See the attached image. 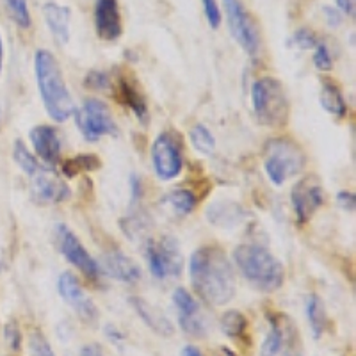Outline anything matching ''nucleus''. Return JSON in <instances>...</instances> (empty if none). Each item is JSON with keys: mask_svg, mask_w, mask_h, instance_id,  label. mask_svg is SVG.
<instances>
[{"mask_svg": "<svg viewBox=\"0 0 356 356\" xmlns=\"http://www.w3.org/2000/svg\"><path fill=\"white\" fill-rule=\"evenodd\" d=\"M189 276L191 285L205 303L212 307H222L234 300V267L219 248H198L191 255Z\"/></svg>", "mask_w": 356, "mask_h": 356, "instance_id": "nucleus-1", "label": "nucleus"}, {"mask_svg": "<svg viewBox=\"0 0 356 356\" xmlns=\"http://www.w3.org/2000/svg\"><path fill=\"white\" fill-rule=\"evenodd\" d=\"M34 73L40 88L43 106L54 122H66L75 113V104L66 88L61 66L56 56L49 50L40 49L34 56Z\"/></svg>", "mask_w": 356, "mask_h": 356, "instance_id": "nucleus-2", "label": "nucleus"}, {"mask_svg": "<svg viewBox=\"0 0 356 356\" xmlns=\"http://www.w3.org/2000/svg\"><path fill=\"white\" fill-rule=\"evenodd\" d=\"M234 262L248 284L253 285L257 291L275 292L284 285V264L266 248L241 244L234 251Z\"/></svg>", "mask_w": 356, "mask_h": 356, "instance_id": "nucleus-3", "label": "nucleus"}, {"mask_svg": "<svg viewBox=\"0 0 356 356\" xmlns=\"http://www.w3.org/2000/svg\"><path fill=\"white\" fill-rule=\"evenodd\" d=\"M251 104L262 125L282 127L289 120V100L284 84L275 77H262L251 88Z\"/></svg>", "mask_w": 356, "mask_h": 356, "instance_id": "nucleus-4", "label": "nucleus"}, {"mask_svg": "<svg viewBox=\"0 0 356 356\" xmlns=\"http://www.w3.org/2000/svg\"><path fill=\"white\" fill-rule=\"evenodd\" d=\"M307 157L294 141L287 138H276L266 145L264 170L267 178L275 186H284L289 178L300 175L305 170Z\"/></svg>", "mask_w": 356, "mask_h": 356, "instance_id": "nucleus-5", "label": "nucleus"}, {"mask_svg": "<svg viewBox=\"0 0 356 356\" xmlns=\"http://www.w3.org/2000/svg\"><path fill=\"white\" fill-rule=\"evenodd\" d=\"M227 13L228 29L232 38L241 44L248 56H257L260 52V34L255 22L243 6L241 0H222Z\"/></svg>", "mask_w": 356, "mask_h": 356, "instance_id": "nucleus-6", "label": "nucleus"}, {"mask_svg": "<svg viewBox=\"0 0 356 356\" xmlns=\"http://www.w3.org/2000/svg\"><path fill=\"white\" fill-rule=\"evenodd\" d=\"M146 260H148L150 273L157 280L175 278L182 273V255L178 251V244L171 237L148 241Z\"/></svg>", "mask_w": 356, "mask_h": 356, "instance_id": "nucleus-7", "label": "nucleus"}, {"mask_svg": "<svg viewBox=\"0 0 356 356\" xmlns=\"http://www.w3.org/2000/svg\"><path fill=\"white\" fill-rule=\"evenodd\" d=\"M75 122L79 130L82 132L88 141H98L100 138L113 134L116 130L114 118L111 114L109 107L98 98H88L82 104L81 109L75 113Z\"/></svg>", "mask_w": 356, "mask_h": 356, "instance_id": "nucleus-8", "label": "nucleus"}, {"mask_svg": "<svg viewBox=\"0 0 356 356\" xmlns=\"http://www.w3.org/2000/svg\"><path fill=\"white\" fill-rule=\"evenodd\" d=\"M260 356H301L298 335L287 317L278 314L269 321V332L260 346Z\"/></svg>", "mask_w": 356, "mask_h": 356, "instance_id": "nucleus-9", "label": "nucleus"}, {"mask_svg": "<svg viewBox=\"0 0 356 356\" xmlns=\"http://www.w3.org/2000/svg\"><path fill=\"white\" fill-rule=\"evenodd\" d=\"M57 241H59V250L66 257V260L77 267L89 282L100 280V264L89 255L84 244L77 239V235L73 234L66 225H57Z\"/></svg>", "mask_w": 356, "mask_h": 356, "instance_id": "nucleus-10", "label": "nucleus"}, {"mask_svg": "<svg viewBox=\"0 0 356 356\" xmlns=\"http://www.w3.org/2000/svg\"><path fill=\"white\" fill-rule=\"evenodd\" d=\"M152 162L161 180H173L180 175L184 166L182 148L173 134H161L152 146Z\"/></svg>", "mask_w": 356, "mask_h": 356, "instance_id": "nucleus-11", "label": "nucleus"}, {"mask_svg": "<svg viewBox=\"0 0 356 356\" xmlns=\"http://www.w3.org/2000/svg\"><path fill=\"white\" fill-rule=\"evenodd\" d=\"M291 203L300 222L310 221L324 203V189L316 175L305 177L294 184L291 193Z\"/></svg>", "mask_w": 356, "mask_h": 356, "instance_id": "nucleus-12", "label": "nucleus"}, {"mask_svg": "<svg viewBox=\"0 0 356 356\" xmlns=\"http://www.w3.org/2000/svg\"><path fill=\"white\" fill-rule=\"evenodd\" d=\"M57 289H59V296L63 300L73 308V312L81 317L84 323L95 324L98 321V308L93 303V300L89 298L84 292V289L81 287L79 280L75 278L73 273L65 271L59 276V282H57Z\"/></svg>", "mask_w": 356, "mask_h": 356, "instance_id": "nucleus-13", "label": "nucleus"}, {"mask_svg": "<svg viewBox=\"0 0 356 356\" xmlns=\"http://www.w3.org/2000/svg\"><path fill=\"white\" fill-rule=\"evenodd\" d=\"M31 187H33L34 196L44 203H65L72 196L68 184L52 168L41 166V164L31 175Z\"/></svg>", "mask_w": 356, "mask_h": 356, "instance_id": "nucleus-14", "label": "nucleus"}, {"mask_svg": "<svg viewBox=\"0 0 356 356\" xmlns=\"http://www.w3.org/2000/svg\"><path fill=\"white\" fill-rule=\"evenodd\" d=\"M173 303L178 312V323H180V328H182L186 333H189V335L198 337V339L205 337L207 335L205 319H203L198 301L193 298V294L182 287L177 289V291L173 292Z\"/></svg>", "mask_w": 356, "mask_h": 356, "instance_id": "nucleus-15", "label": "nucleus"}, {"mask_svg": "<svg viewBox=\"0 0 356 356\" xmlns=\"http://www.w3.org/2000/svg\"><path fill=\"white\" fill-rule=\"evenodd\" d=\"M95 27L100 40L116 41L123 34L122 13L118 0H97L95 2Z\"/></svg>", "mask_w": 356, "mask_h": 356, "instance_id": "nucleus-16", "label": "nucleus"}, {"mask_svg": "<svg viewBox=\"0 0 356 356\" xmlns=\"http://www.w3.org/2000/svg\"><path fill=\"white\" fill-rule=\"evenodd\" d=\"M31 143H33L34 152L41 161H44L49 166H56L61 162L63 146L59 134L50 125H38L31 130Z\"/></svg>", "mask_w": 356, "mask_h": 356, "instance_id": "nucleus-17", "label": "nucleus"}, {"mask_svg": "<svg viewBox=\"0 0 356 356\" xmlns=\"http://www.w3.org/2000/svg\"><path fill=\"white\" fill-rule=\"evenodd\" d=\"M207 219L219 228H235L241 222L246 221L248 212L244 211L239 203L230 202V200H219L209 205L207 209Z\"/></svg>", "mask_w": 356, "mask_h": 356, "instance_id": "nucleus-18", "label": "nucleus"}, {"mask_svg": "<svg viewBox=\"0 0 356 356\" xmlns=\"http://www.w3.org/2000/svg\"><path fill=\"white\" fill-rule=\"evenodd\" d=\"M102 264H104V271L107 275L113 276L118 282H123V284H136L141 278V269H139L138 264L120 251L107 253Z\"/></svg>", "mask_w": 356, "mask_h": 356, "instance_id": "nucleus-19", "label": "nucleus"}, {"mask_svg": "<svg viewBox=\"0 0 356 356\" xmlns=\"http://www.w3.org/2000/svg\"><path fill=\"white\" fill-rule=\"evenodd\" d=\"M43 17L44 22H47V27L50 29V33L56 38L57 43H68L72 11L66 6L57 4V2H47L43 6Z\"/></svg>", "mask_w": 356, "mask_h": 356, "instance_id": "nucleus-20", "label": "nucleus"}, {"mask_svg": "<svg viewBox=\"0 0 356 356\" xmlns=\"http://www.w3.org/2000/svg\"><path fill=\"white\" fill-rule=\"evenodd\" d=\"M130 305L134 307V310L138 312V316L141 317L143 323L148 326L150 330H154L157 335L161 337H171L175 333L173 324L168 321L166 316H162L161 312L150 305L146 300L139 298V296H132L130 298Z\"/></svg>", "mask_w": 356, "mask_h": 356, "instance_id": "nucleus-21", "label": "nucleus"}, {"mask_svg": "<svg viewBox=\"0 0 356 356\" xmlns=\"http://www.w3.org/2000/svg\"><path fill=\"white\" fill-rule=\"evenodd\" d=\"M319 102L326 113L333 114L337 118H342L348 113V106H346V100L340 93V89L330 81H324L323 86H321Z\"/></svg>", "mask_w": 356, "mask_h": 356, "instance_id": "nucleus-22", "label": "nucleus"}, {"mask_svg": "<svg viewBox=\"0 0 356 356\" xmlns=\"http://www.w3.org/2000/svg\"><path fill=\"white\" fill-rule=\"evenodd\" d=\"M118 89H120V100H122L123 104H127L141 122H145L146 116H148V107H146L145 98L139 93L138 88H136L130 81L122 77L118 81Z\"/></svg>", "mask_w": 356, "mask_h": 356, "instance_id": "nucleus-23", "label": "nucleus"}, {"mask_svg": "<svg viewBox=\"0 0 356 356\" xmlns=\"http://www.w3.org/2000/svg\"><path fill=\"white\" fill-rule=\"evenodd\" d=\"M305 314H307L308 324H310V330L314 333L316 339L323 337L324 330H326V323H328V317H326V310H324V303L319 296L310 294L305 305Z\"/></svg>", "mask_w": 356, "mask_h": 356, "instance_id": "nucleus-24", "label": "nucleus"}, {"mask_svg": "<svg viewBox=\"0 0 356 356\" xmlns=\"http://www.w3.org/2000/svg\"><path fill=\"white\" fill-rule=\"evenodd\" d=\"M162 202L166 203V205H170L175 211V214L178 216H187L189 212L195 211V207H196L195 195L187 189L171 191V193H168V195L164 196Z\"/></svg>", "mask_w": 356, "mask_h": 356, "instance_id": "nucleus-25", "label": "nucleus"}, {"mask_svg": "<svg viewBox=\"0 0 356 356\" xmlns=\"http://www.w3.org/2000/svg\"><path fill=\"white\" fill-rule=\"evenodd\" d=\"M221 330L230 339H241V337L246 335L248 319L244 317L243 312L228 310L221 317Z\"/></svg>", "mask_w": 356, "mask_h": 356, "instance_id": "nucleus-26", "label": "nucleus"}, {"mask_svg": "<svg viewBox=\"0 0 356 356\" xmlns=\"http://www.w3.org/2000/svg\"><path fill=\"white\" fill-rule=\"evenodd\" d=\"M189 139L195 150L203 155H211L216 150V139L205 125H195L189 132Z\"/></svg>", "mask_w": 356, "mask_h": 356, "instance_id": "nucleus-27", "label": "nucleus"}, {"mask_svg": "<svg viewBox=\"0 0 356 356\" xmlns=\"http://www.w3.org/2000/svg\"><path fill=\"white\" fill-rule=\"evenodd\" d=\"M97 168H100V159L97 155H79L63 164V170L68 177H75L81 171H93Z\"/></svg>", "mask_w": 356, "mask_h": 356, "instance_id": "nucleus-28", "label": "nucleus"}, {"mask_svg": "<svg viewBox=\"0 0 356 356\" xmlns=\"http://www.w3.org/2000/svg\"><path fill=\"white\" fill-rule=\"evenodd\" d=\"M8 4L9 15L15 20V24L20 29H29L33 25V17H31V11H29L27 0H6Z\"/></svg>", "mask_w": 356, "mask_h": 356, "instance_id": "nucleus-29", "label": "nucleus"}, {"mask_svg": "<svg viewBox=\"0 0 356 356\" xmlns=\"http://www.w3.org/2000/svg\"><path fill=\"white\" fill-rule=\"evenodd\" d=\"M13 157H15V161H17L18 166L22 168V171H24V173H27L29 177H31V175L38 170V166H40L38 159L27 150V146H25L22 141L15 143V148H13Z\"/></svg>", "mask_w": 356, "mask_h": 356, "instance_id": "nucleus-30", "label": "nucleus"}, {"mask_svg": "<svg viewBox=\"0 0 356 356\" xmlns=\"http://www.w3.org/2000/svg\"><path fill=\"white\" fill-rule=\"evenodd\" d=\"M29 351H31V356H56L52 346L41 332H34L29 337Z\"/></svg>", "mask_w": 356, "mask_h": 356, "instance_id": "nucleus-31", "label": "nucleus"}, {"mask_svg": "<svg viewBox=\"0 0 356 356\" xmlns=\"http://www.w3.org/2000/svg\"><path fill=\"white\" fill-rule=\"evenodd\" d=\"M314 65H316L317 70L321 72H330L333 68V59H332V54H330L328 47L319 41L316 44V52H314Z\"/></svg>", "mask_w": 356, "mask_h": 356, "instance_id": "nucleus-32", "label": "nucleus"}, {"mask_svg": "<svg viewBox=\"0 0 356 356\" xmlns=\"http://www.w3.org/2000/svg\"><path fill=\"white\" fill-rule=\"evenodd\" d=\"M292 43H294L296 47H300L301 50H308L316 49V44L319 43V40H317V36L312 33L310 29L303 27L300 29V31H296L294 36H292Z\"/></svg>", "mask_w": 356, "mask_h": 356, "instance_id": "nucleus-33", "label": "nucleus"}, {"mask_svg": "<svg viewBox=\"0 0 356 356\" xmlns=\"http://www.w3.org/2000/svg\"><path fill=\"white\" fill-rule=\"evenodd\" d=\"M203 13L212 29H218L221 25V9H219L218 0H202Z\"/></svg>", "mask_w": 356, "mask_h": 356, "instance_id": "nucleus-34", "label": "nucleus"}, {"mask_svg": "<svg viewBox=\"0 0 356 356\" xmlns=\"http://www.w3.org/2000/svg\"><path fill=\"white\" fill-rule=\"evenodd\" d=\"M4 333H6V342H8L9 348H11L13 351H18L22 346V332L20 328H18V324L9 323L8 326H6Z\"/></svg>", "mask_w": 356, "mask_h": 356, "instance_id": "nucleus-35", "label": "nucleus"}, {"mask_svg": "<svg viewBox=\"0 0 356 356\" xmlns=\"http://www.w3.org/2000/svg\"><path fill=\"white\" fill-rule=\"evenodd\" d=\"M337 202H339V205L342 207L344 211H355L356 198L351 191H340L339 195H337Z\"/></svg>", "mask_w": 356, "mask_h": 356, "instance_id": "nucleus-36", "label": "nucleus"}, {"mask_svg": "<svg viewBox=\"0 0 356 356\" xmlns=\"http://www.w3.org/2000/svg\"><path fill=\"white\" fill-rule=\"evenodd\" d=\"M88 86L91 88H106L107 86V75L100 72H93L88 75Z\"/></svg>", "mask_w": 356, "mask_h": 356, "instance_id": "nucleus-37", "label": "nucleus"}, {"mask_svg": "<svg viewBox=\"0 0 356 356\" xmlns=\"http://www.w3.org/2000/svg\"><path fill=\"white\" fill-rule=\"evenodd\" d=\"M337 6L342 13H346L349 18H355V8L356 0H337Z\"/></svg>", "mask_w": 356, "mask_h": 356, "instance_id": "nucleus-38", "label": "nucleus"}, {"mask_svg": "<svg viewBox=\"0 0 356 356\" xmlns=\"http://www.w3.org/2000/svg\"><path fill=\"white\" fill-rule=\"evenodd\" d=\"M79 356H104V351L100 344H86L82 346Z\"/></svg>", "mask_w": 356, "mask_h": 356, "instance_id": "nucleus-39", "label": "nucleus"}, {"mask_svg": "<svg viewBox=\"0 0 356 356\" xmlns=\"http://www.w3.org/2000/svg\"><path fill=\"white\" fill-rule=\"evenodd\" d=\"M324 15H326V18H328V24L332 25V27H339L340 13L337 11L335 8H330V6H326V8H324Z\"/></svg>", "mask_w": 356, "mask_h": 356, "instance_id": "nucleus-40", "label": "nucleus"}, {"mask_svg": "<svg viewBox=\"0 0 356 356\" xmlns=\"http://www.w3.org/2000/svg\"><path fill=\"white\" fill-rule=\"evenodd\" d=\"M180 356H203V353L198 348H195V346H186L182 353H180Z\"/></svg>", "mask_w": 356, "mask_h": 356, "instance_id": "nucleus-41", "label": "nucleus"}, {"mask_svg": "<svg viewBox=\"0 0 356 356\" xmlns=\"http://www.w3.org/2000/svg\"><path fill=\"white\" fill-rule=\"evenodd\" d=\"M106 333H107V335H109L113 340H122V339H123V333L116 332V330H114V326H107Z\"/></svg>", "mask_w": 356, "mask_h": 356, "instance_id": "nucleus-42", "label": "nucleus"}, {"mask_svg": "<svg viewBox=\"0 0 356 356\" xmlns=\"http://www.w3.org/2000/svg\"><path fill=\"white\" fill-rule=\"evenodd\" d=\"M2 65H4V44H2V38H0V70H2Z\"/></svg>", "mask_w": 356, "mask_h": 356, "instance_id": "nucleus-43", "label": "nucleus"}, {"mask_svg": "<svg viewBox=\"0 0 356 356\" xmlns=\"http://www.w3.org/2000/svg\"><path fill=\"white\" fill-rule=\"evenodd\" d=\"M0 120H2V113H0Z\"/></svg>", "mask_w": 356, "mask_h": 356, "instance_id": "nucleus-44", "label": "nucleus"}]
</instances>
